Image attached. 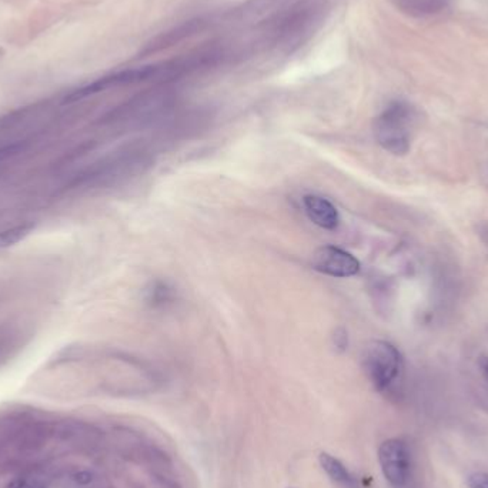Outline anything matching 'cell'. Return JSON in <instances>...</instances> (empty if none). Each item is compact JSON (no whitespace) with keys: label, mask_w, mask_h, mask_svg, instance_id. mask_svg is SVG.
Returning a JSON list of instances; mask_svg holds the SVG:
<instances>
[{"label":"cell","mask_w":488,"mask_h":488,"mask_svg":"<svg viewBox=\"0 0 488 488\" xmlns=\"http://www.w3.org/2000/svg\"><path fill=\"white\" fill-rule=\"evenodd\" d=\"M320 11L322 8L319 6L317 0L299 2L290 6V9L280 16L279 22H276L275 33L286 45L293 41H299L300 35L312 29V25L319 19Z\"/></svg>","instance_id":"277c9868"},{"label":"cell","mask_w":488,"mask_h":488,"mask_svg":"<svg viewBox=\"0 0 488 488\" xmlns=\"http://www.w3.org/2000/svg\"><path fill=\"white\" fill-rule=\"evenodd\" d=\"M31 230H32L31 226H18L5 231H0V249H6L9 246H14V244L25 238Z\"/></svg>","instance_id":"30bf717a"},{"label":"cell","mask_w":488,"mask_h":488,"mask_svg":"<svg viewBox=\"0 0 488 488\" xmlns=\"http://www.w3.org/2000/svg\"><path fill=\"white\" fill-rule=\"evenodd\" d=\"M319 462L323 471L339 485L344 488H356L357 482L354 475L349 471V468L336 457L327 452H322L319 457Z\"/></svg>","instance_id":"ba28073f"},{"label":"cell","mask_w":488,"mask_h":488,"mask_svg":"<svg viewBox=\"0 0 488 488\" xmlns=\"http://www.w3.org/2000/svg\"><path fill=\"white\" fill-rule=\"evenodd\" d=\"M391 2L400 12L410 18L428 19L447 11L451 0H391Z\"/></svg>","instance_id":"52a82bcc"},{"label":"cell","mask_w":488,"mask_h":488,"mask_svg":"<svg viewBox=\"0 0 488 488\" xmlns=\"http://www.w3.org/2000/svg\"><path fill=\"white\" fill-rule=\"evenodd\" d=\"M73 479L79 484H89L92 481V474L87 471H80L73 475Z\"/></svg>","instance_id":"4fadbf2b"},{"label":"cell","mask_w":488,"mask_h":488,"mask_svg":"<svg viewBox=\"0 0 488 488\" xmlns=\"http://www.w3.org/2000/svg\"><path fill=\"white\" fill-rule=\"evenodd\" d=\"M312 266L319 273L340 279L356 276L361 267L360 262L351 253L334 246H324L316 250Z\"/></svg>","instance_id":"5b68a950"},{"label":"cell","mask_w":488,"mask_h":488,"mask_svg":"<svg viewBox=\"0 0 488 488\" xmlns=\"http://www.w3.org/2000/svg\"><path fill=\"white\" fill-rule=\"evenodd\" d=\"M197 28H200V22H187L179 28H176L174 31L171 32H167L164 33L163 36H159L154 39V42H152V45L147 46V53H152V52H159L161 49H166V48H170L173 46L174 43L183 41L186 36H189L191 32L197 31Z\"/></svg>","instance_id":"9c48e42d"},{"label":"cell","mask_w":488,"mask_h":488,"mask_svg":"<svg viewBox=\"0 0 488 488\" xmlns=\"http://www.w3.org/2000/svg\"><path fill=\"white\" fill-rule=\"evenodd\" d=\"M378 462L384 478L396 488L407 484L411 468V454L401 438L386 440L378 448Z\"/></svg>","instance_id":"3957f363"},{"label":"cell","mask_w":488,"mask_h":488,"mask_svg":"<svg viewBox=\"0 0 488 488\" xmlns=\"http://www.w3.org/2000/svg\"><path fill=\"white\" fill-rule=\"evenodd\" d=\"M417 115L405 102L390 103L374 122L377 143L388 153L403 156L410 152Z\"/></svg>","instance_id":"6da1fadb"},{"label":"cell","mask_w":488,"mask_h":488,"mask_svg":"<svg viewBox=\"0 0 488 488\" xmlns=\"http://www.w3.org/2000/svg\"><path fill=\"white\" fill-rule=\"evenodd\" d=\"M333 339H334V344H336L337 349L344 350L347 347V341L349 340H347V333H346L344 329H337Z\"/></svg>","instance_id":"7c38bea8"},{"label":"cell","mask_w":488,"mask_h":488,"mask_svg":"<svg viewBox=\"0 0 488 488\" xmlns=\"http://www.w3.org/2000/svg\"><path fill=\"white\" fill-rule=\"evenodd\" d=\"M303 204L309 218L319 227L324 230H334L340 223V216L337 208L331 201L322 196L309 194L303 198Z\"/></svg>","instance_id":"8992f818"},{"label":"cell","mask_w":488,"mask_h":488,"mask_svg":"<svg viewBox=\"0 0 488 488\" xmlns=\"http://www.w3.org/2000/svg\"><path fill=\"white\" fill-rule=\"evenodd\" d=\"M6 488H28V484H26V481L22 479V478H15V479H12V481L8 484Z\"/></svg>","instance_id":"5bb4252c"},{"label":"cell","mask_w":488,"mask_h":488,"mask_svg":"<svg viewBox=\"0 0 488 488\" xmlns=\"http://www.w3.org/2000/svg\"><path fill=\"white\" fill-rule=\"evenodd\" d=\"M28 488H43V487H28Z\"/></svg>","instance_id":"2e32d148"},{"label":"cell","mask_w":488,"mask_h":488,"mask_svg":"<svg viewBox=\"0 0 488 488\" xmlns=\"http://www.w3.org/2000/svg\"><path fill=\"white\" fill-rule=\"evenodd\" d=\"M468 488H488V474L487 472H474L467 478Z\"/></svg>","instance_id":"8fae6325"},{"label":"cell","mask_w":488,"mask_h":488,"mask_svg":"<svg viewBox=\"0 0 488 488\" xmlns=\"http://www.w3.org/2000/svg\"><path fill=\"white\" fill-rule=\"evenodd\" d=\"M363 370L377 391H386L401 374V353L388 341H370L363 351Z\"/></svg>","instance_id":"7a4b0ae2"},{"label":"cell","mask_w":488,"mask_h":488,"mask_svg":"<svg viewBox=\"0 0 488 488\" xmlns=\"http://www.w3.org/2000/svg\"><path fill=\"white\" fill-rule=\"evenodd\" d=\"M479 367H481V371H482L484 377H485L487 381H488V359H487V357H482V359L479 360Z\"/></svg>","instance_id":"9a60e30c"}]
</instances>
